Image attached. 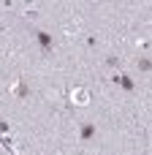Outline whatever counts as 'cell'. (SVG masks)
Returning a JSON list of instances; mask_svg holds the SVG:
<instances>
[{
	"label": "cell",
	"instance_id": "obj_4",
	"mask_svg": "<svg viewBox=\"0 0 152 155\" xmlns=\"http://www.w3.org/2000/svg\"><path fill=\"white\" fill-rule=\"evenodd\" d=\"M11 93H14L16 98H24V95H27V87H24V82H22V79H14V82H11Z\"/></svg>",
	"mask_w": 152,
	"mask_h": 155
},
{
	"label": "cell",
	"instance_id": "obj_9",
	"mask_svg": "<svg viewBox=\"0 0 152 155\" xmlns=\"http://www.w3.org/2000/svg\"><path fill=\"white\" fill-rule=\"evenodd\" d=\"M0 131H3V134H8V131H11V128H8V123H5V120H0Z\"/></svg>",
	"mask_w": 152,
	"mask_h": 155
},
{
	"label": "cell",
	"instance_id": "obj_2",
	"mask_svg": "<svg viewBox=\"0 0 152 155\" xmlns=\"http://www.w3.org/2000/svg\"><path fill=\"white\" fill-rule=\"evenodd\" d=\"M71 101H73L76 106H87V104H90V90H87V87H76V90L71 93Z\"/></svg>",
	"mask_w": 152,
	"mask_h": 155
},
{
	"label": "cell",
	"instance_id": "obj_6",
	"mask_svg": "<svg viewBox=\"0 0 152 155\" xmlns=\"http://www.w3.org/2000/svg\"><path fill=\"white\" fill-rule=\"evenodd\" d=\"M65 33H68V35H76V33H79V22H68V25H65Z\"/></svg>",
	"mask_w": 152,
	"mask_h": 155
},
{
	"label": "cell",
	"instance_id": "obj_7",
	"mask_svg": "<svg viewBox=\"0 0 152 155\" xmlns=\"http://www.w3.org/2000/svg\"><path fill=\"white\" fill-rule=\"evenodd\" d=\"M120 63H122V60H120V57H114V54H112V57H106V65H112V68H117Z\"/></svg>",
	"mask_w": 152,
	"mask_h": 155
},
{
	"label": "cell",
	"instance_id": "obj_5",
	"mask_svg": "<svg viewBox=\"0 0 152 155\" xmlns=\"http://www.w3.org/2000/svg\"><path fill=\"white\" fill-rule=\"evenodd\" d=\"M38 41H41L44 52H52V38H49V33H38Z\"/></svg>",
	"mask_w": 152,
	"mask_h": 155
},
{
	"label": "cell",
	"instance_id": "obj_1",
	"mask_svg": "<svg viewBox=\"0 0 152 155\" xmlns=\"http://www.w3.org/2000/svg\"><path fill=\"white\" fill-rule=\"evenodd\" d=\"M112 82H114L117 87H122V90H128V93H133V90H136V84H133V79H131L128 74H120V71H117V74L112 76Z\"/></svg>",
	"mask_w": 152,
	"mask_h": 155
},
{
	"label": "cell",
	"instance_id": "obj_3",
	"mask_svg": "<svg viewBox=\"0 0 152 155\" xmlns=\"http://www.w3.org/2000/svg\"><path fill=\"white\" fill-rule=\"evenodd\" d=\"M95 131H98V128H95V123L84 120V123H82V131H79V139H82V142H90V139L95 136Z\"/></svg>",
	"mask_w": 152,
	"mask_h": 155
},
{
	"label": "cell",
	"instance_id": "obj_8",
	"mask_svg": "<svg viewBox=\"0 0 152 155\" xmlns=\"http://www.w3.org/2000/svg\"><path fill=\"white\" fill-rule=\"evenodd\" d=\"M139 68H141V71H150V60H147V57H144V60H139Z\"/></svg>",
	"mask_w": 152,
	"mask_h": 155
}]
</instances>
